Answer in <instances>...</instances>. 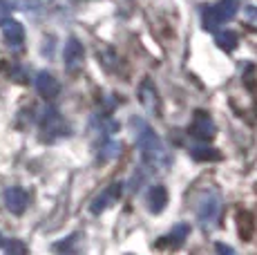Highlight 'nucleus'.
<instances>
[{
    "label": "nucleus",
    "mask_w": 257,
    "mask_h": 255,
    "mask_svg": "<svg viewBox=\"0 0 257 255\" xmlns=\"http://www.w3.org/2000/svg\"><path fill=\"white\" fill-rule=\"evenodd\" d=\"M192 157H195L197 161H217L219 159V153L212 148H195L192 150Z\"/></svg>",
    "instance_id": "nucleus-17"
},
{
    "label": "nucleus",
    "mask_w": 257,
    "mask_h": 255,
    "mask_svg": "<svg viewBox=\"0 0 257 255\" xmlns=\"http://www.w3.org/2000/svg\"><path fill=\"white\" fill-rule=\"evenodd\" d=\"M132 128L137 130V148L141 150L143 164L152 170H159L164 166H168V155H166V148L161 144L159 135L148 123H143L141 119L132 121Z\"/></svg>",
    "instance_id": "nucleus-1"
},
{
    "label": "nucleus",
    "mask_w": 257,
    "mask_h": 255,
    "mask_svg": "<svg viewBox=\"0 0 257 255\" xmlns=\"http://www.w3.org/2000/svg\"><path fill=\"white\" fill-rule=\"evenodd\" d=\"M244 14H246V18H248L253 25H257V7H246Z\"/></svg>",
    "instance_id": "nucleus-21"
},
{
    "label": "nucleus",
    "mask_w": 257,
    "mask_h": 255,
    "mask_svg": "<svg viewBox=\"0 0 257 255\" xmlns=\"http://www.w3.org/2000/svg\"><path fill=\"white\" fill-rule=\"evenodd\" d=\"M139 96H141V103L148 112H159V96H157V90L150 81H143L141 90H139Z\"/></svg>",
    "instance_id": "nucleus-13"
},
{
    "label": "nucleus",
    "mask_w": 257,
    "mask_h": 255,
    "mask_svg": "<svg viewBox=\"0 0 257 255\" xmlns=\"http://www.w3.org/2000/svg\"><path fill=\"white\" fill-rule=\"evenodd\" d=\"M63 58H65V65L70 72H76L81 70L83 65V58H85V50H83V45L76 41V38H70L65 45V52H63Z\"/></svg>",
    "instance_id": "nucleus-7"
},
{
    "label": "nucleus",
    "mask_w": 257,
    "mask_h": 255,
    "mask_svg": "<svg viewBox=\"0 0 257 255\" xmlns=\"http://www.w3.org/2000/svg\"><path fill=\"white\" fill-rule=\"evenodd\" d=\"M237 12H239V0H219L204 12V18H201L204 29L206 32H219V27L233 21Z\"/></svg>",
    "instance_id": "nucleus-2"
},
{
    "label": "nucleus",
    "mask_w": 257,
    "mask_h": 255,
    "mask_svg": "<svg viewBox=\"0 0 257 255\" xmlns=\"http://www.w3.org/2000/svg\"><path fill=\"white\" fill-rule=\"evenodd\" d=\"M9 14H12V3L9 0H0V25L5 21H9Z\"/></svg>",
    "instance_id": "nucleus-19"
},
{
    "label": "nucleus",
    "mask_w": 257,
    "mask_h": 255,
    "mask_svg": "<svg viewBox=\"0 0 257 255\" xmlns=\"http://www.w3.org/2000/svg\"><path fill=\"white\" fill-rule=\"evenodd\" d=\"M217 255H237L235 253V248L233 246H228V244H224V242H217Z\"/></svg>",
    "instance_id": "nucleus-20"
},
{
    "label": "nucleus",
    "mask_w": 257,
    "mask_h": 255,
    "mask_svg": "<svg viewBox=\"0 0 257 255\" xmlns=\"http://www.w3.org/2000/svg\"><path fill=\"white\" fill-rule=\"evenodd\" d=\"M118 197H121V184H112L110 188H105V190H103V193L92 202V213H94V215L103 213V210H105L110 204H114Z\"/></svg>",
    "instance_id": "nucleus-9"
},
{
    "label": "nucleus",
    "mask_w": 257,
    "mask_h": 255,
    "mask_svg": "<svg viewBox=\"0 0 257 255\" xmlns=\"http://www.w3.org/2000/svg\"><path fill=\"white\" fill-rule=\"evenodd\" d=\"M29 248L27 244L21 242V239H9L5 242V255H27Z\"/></svg>",
    "instance_id": "nucleus-16"
},
{
    "label": "nucleus",
    "mask_w": 257,
    "mask_h": 255,
    "mask_svg": "<svg viewBox=\"0 0 257 255\" xmlns=\"http://www.w3.org/2000/svg\"><path fill=\"white\" fill-rule=\"evenodd\" d=\"M188 224H177L175 228L170 230V233L166 235V237H161L159 242H157V246H181V244L186 242V237H188Z\"/></svg>",
    "instance_id": "nucleus-12"
},
{
    "label": "nucleus",
    "mask_w": 257,
    "mask_h": 255,
    "mask_svg": "<svg viewBox=\"0 0 257 255\" xmlns=\"http://www.w3.org/2000/svg\"><path fill=\"white\" fill-rule=\"evenodd\" d=\"M67 135H70V123H67L54 107H49L41 119V137L45 141H54V139H61V137H67Z\"/></svg>",
    "instance_id": "nucleus-3"
},
{
    "label": "nucleus",
    "mask_w": 257,
    "mask_h": 255,
    "mask_svg": "<svg viewBox=\"0 0 257 255\" xmlns=\"http://www.w3.org/2000/svg\"><path fill=\"white\" fill-rule=\"evenodd\" d=\"M166 204H168V190L164 186H152L150 193H148V208H150V213L159 215L166 208Z\"/></svg>",
    "instance_id": "nucleus-11"
},
{
    "label": "nucleus",
    "mask_w": 257,
    "mask_h": 255,
    "mask_svg": "<svg viewBox=\"0 0 257 255\" xmlns=\"http://www.w3.org/2000/svg\"><path fill=\"white\" fill-rule=\"evenodd\" d=\"M190 135L199 141H210L215 137V123H212L208 112H204V110L195 112V119L190 123Z\"/></svg>",
    "instance_id": "nucleus-4"
},
{
    "label": "nucleus",
    "mask_w": 257,
    "mask_h": 255,
    "mask_svg": "<svg viewBox=\"0 0 257 255\" xmlns=\"http://www.w3.org/2000/svg\"><path fill=\"white\" fill-rule=\"evenodd\" d=\"M36 90H38V94H41L43 99L52 101V99H56L58 96L61 85H58V81L49 74V72H41V74L36 76Z\"/></svg>",
    "instance_id": "nucleus-8"
},
{
    "label": "nucleus",
    "mask_w": 257,
    "mask_h": 255,
    "mask_svg": "<svg viewBox=\"0 0 257 255\" xmlns=\"http://www.w3.org/2000/svg\"><path fill=\"white\" fill-rule=\"evenodd\" d=\"M78 239V235H70L67 239H61V242L56 244V253H72V248H74V242Z\"/></svg>",
    "instance_id": "nucleus-18"
},
{
    "label": "nucleus",
    "mask_w": 257,
    "mask_h": 255,
    "mask_svg": "<svg viewBox=\"0 0 257 255\" xmlns=\"http://www.w3.org/2000/svg\"><path fill=\"white\" fill-rule=\"evenodd\" d=\"M3 244H5V239H3V235H0V246H3Z\"/></svg>",
    "instance_id": "nucleus-22"
},
{
    "label": "nucleus",
    "mask_w": 257,
    "mask_h": 255,
    "mask_svg": "<svg viewBox=\"0 0 257 255\" xmlns=\"http://www.w3.org/2000/svg\"><path fill=\"white\" fill-rule=\"evenodd\" d=\"M3 38L12 47L23 45V41H25V27L18 21H5L3 23Z\"/></svg>",
    "instance_id": "nucleus-10"
},
{
    "label": "nucleus",
    "mask_w": 257,
    "mask_h": 255,
    "mask_svg": "<svg viewBox=\"0 0 257 255\" xmlns=\"http://www.w3.org/2000/svg\"><path fill=\"white\" fill-rule=\"evenodd\" d=\"M27 204H29V193L25 188L12 186V188L5 190V206H7L14 215H23Z\"/></svg>",
    "instance_id": "nucleus-6"
},
{
    "label": "nucleus",
    "mask_w": 257,
    "mask_h": 255,
    "mask_svg": "<svg viewBox=\"0 0 257 255\" xmlns=\"http://www.w3.org/2000/svg\"><path fill=\"white\" fill-rule=\"evenodd\" d=\"M217 215H219V197L215 193H206L199 204V210H197V217L204 226H212Z\"/></svg>",
    "instance_id": "nucleus-5"
},
{
    "label": "nucleus",
    "mask_w": 257,
    "mask_h": 255,
    "mask_svg": "<svg viewBox=\"0 0 257 255\" xmlns=\"http://www.w3.org/2000/svg\"><path fill=\"white\" fill-rule=\"evenodd\" d=\"M215 43H217V47H219V50L233 52L237 47V34L230 32V29H221V32L215 34Z\"/></svg>",
    "instance_id": "nucleus-14"
},
{
    "label": "nucleus",
    "mask_w": 257,
    "mask_h": 255,
    "mask_svg": "<svg viewBox=\"0 0 257 255\" xmlns=\"http://www.w3.org/2000/svg\"><path fill=\"white\" fill-rule=\"evenodd\" d=\"M118 153H121V146L116 144V141L112 139H105L101 146V150H98V159L101 161H107V159H114V157H118Z\"/></svg>",
    "instance_id": "nucleus-15"
}]
</instances>
